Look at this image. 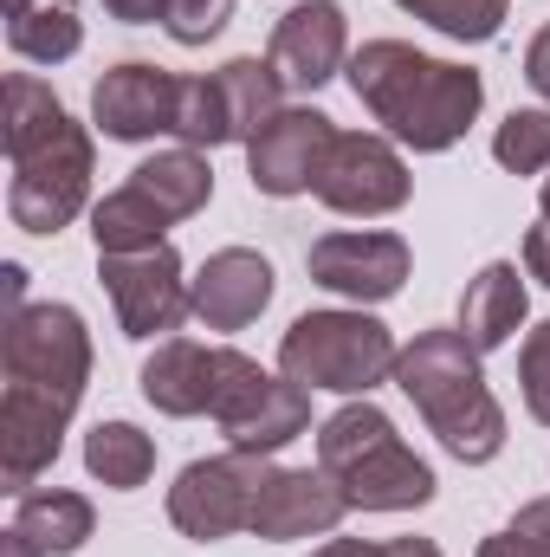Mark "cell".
I'll return each mask as SVG.
<instances>
[{"label": "cell", "instance_id": "obj_21", "mask_svg": "<svg viewBox=\"0 0 550 557\" xmlns=\"http://www.w3.org/2000/svg\"><path fill=\"white\" fill-rule=\"evenodd\" d=\"M13 525H20V532H26L46 557H72L85 539H91V499H78V493H65V486L20 493Z\"/></svg>", "mask_w": 550, "mask_h": 557}, {"label": "cell", "instance_id": "obj_24", "mask_svg": "<svg viewBox=\"0 0 550 557\" xmlns=\"http://www.w3.org/2000/svg\"><path fill=\"white\" fill-rule=\"evenodd\" d=\"M78 39H85V26H78V7H72V0H39V7H26V13H7V46H13L20 59H33V65L72 59Z\"/></svg>", "mask_w": 550, "mask_h": 557}, {"label": "cell", "instance_id": "obj_37", "mask_svg": "<svg viewBox=\"0 0 550 557\" xmlns=\"http://www.w3.org/2000/svg\"><path fill=\"white\" fill-rule=\"evenodd\" d=\"M0 292H7V318L26 311V305H20V292H26V273H20V267H0Z\"/></svg>", "mask_w": 550, "mask_h": 557}, {"label": "cell", "instance_id": "obj_14", "mask_svg": "<svg viewBox=\"0 0 550 557\" xmlns=\"http://www.w3.org/2000/svg\"><path fill=\"white\" fill-rule=\"evenodd\" d=\"M343 512H350V499L324 467H273V480L253 506V539H266V545L324 539V532H337Z\"/></svg>", "mask_w": 550, "mask_h": 557}, {"label": "cell", "instance_id": "obj_7", "mask_svg": "<svg viewBox=\"0 0 550 557\" xmlns=\"http://www.w3.org/2000/svg\"><path fill=\"white\" fill-rule=\"evenodd\" d=\"M266 370L227 344H195V337H162L155 357L142 363V403L162 416H227Z\"/></svg>", "mask_w": 550, "mask_h": 557}, {"label": "cell", "instance_id": "obj_11", "mask_svg": "<svg viewBox=\"0 0 550 557\" xmlns=\"http://www.w3.org/2000/svg\"><path fill=\"white\" fill-rule=\"evenodd\" d=\"M311 278L337 298H357V305H383L402 292L409 278V240L402 234H383V227H363V234H324L311 253H304Z\"/></svg>", "mask_w": 550, "mask_h": 557}, {"label": "cell", "instance_id": "obj_31", "mask_svg": "<svg viewBox=\"0 0 550 557\" xmlns=\"http://www.w3.org/2000/svg\"><path fill=\"white\" fill-rule=\"evenodd\" d=\"M525 78H532V91H538V98H550V26L525 46Z\"/></svg>", "mask_w": 550, "mask_h": 557}, {"label": "cell", "instance_id": "obj_40", "mask_svg": "<svg viewBox=\"0 0 550 557\" xmlns=\"http://www.w3.org/2000/svg\"><path fill=\"white\" fill-rule=\"evenodd\" d=\"M26 7H39V0H7V13H26Z\"/></svg>", "mask_w": 550, "mask_h": 557}, {"label": "cell", "instance_id": "obj_38", "mask_svg": "<svg viewBox=\"0 0 550 557\" xmlns=\"http://www.w3.org/2000/svg\"><path fill=\"white\" fill-rule=\"evenodd\" d=\"M0 557H46V552H39V545H33L20 525H7V539H0Z\"/></svg>", "mask_w": 550, "mask_h": 557}, {"label": "cell", "instance_id": "obj_23", "mask_svg": "<svg viewBox=\"0 0 550 557\" xmlns=\"http://www.w3.org/2000/svg\"><path fill=\"white\" fill-rule=\"evenodd\" d=\"M85 467H91V480H104L117 493H137L155 473V441L142 428H130V421H98L85 434Z\"/></svg>", "mask_w": 550, "mask_h": 557}, {"label": "cell", "instance_id": "obj_12", "mask_svg": "<svg viewBox=\"0 0 550 557\" xmlns=\"http://www.w3.org/2000/svg\"><path fill=\"white\" fill-rule=\"evenodd\" d=\"M175 104H182V78L162 65L124 59L91 85V124L117 143H149L175 137Z\"/></svg>", "mask_w": 550, "mask_h": 557}, {"label": "cell", "instance_id": "obj_22", "mask_svg": "<svg viewBox=\"0 0 550 557\" xmlns=\"http://www.w3.org/2000/svg\"><path fill=\"white\" fill-rule=\"evenodd\" d=\"M214 78H221L227 117H234V143H253L278 111H285V104H278V98H285V78H278L273 59H227Z\"/></svg>", "mask_w": 550, "mask_h": 557}, {"label": "cell", "instance_id": "obj_19", "mask_svg": "<svg viewBox=\"0 0 550 557\" xmlns=\"http://www.w3.org/2000/svg\"><path fill=\"white\" fill-rule=\"evenodd\" d=\"M130 182H137L168 221H188V214H201L214 201V169H208L201 149H162L142 169H130Z\"/></svg>", "mask_w": 550, "mask_h": 557}, {"label": "cell", "instance_id": "obj_2", "mask_svg": "<svg viewBox=\"0 0 550 557\" xmlns=\"http://www.w3.org/2000/svg\"><path fill=\"white\" fill-rule=\"evenodd\" d=\"M7 214L26 234H59L91 201V137L33 72L7 78Z\"/></svg>", "mask_w": 550, "mask_h": 557}, {"label": "cell", "instance_id": "obj_36", "mask_svg": "<svg viewBox=\"0 0 550 557\" xmlns=\"http://www.w3.org/2000/svg\"><path fill=\"white\" fill-rule=\"evenodd\" d=\"M383 557H440V545H434V539H389Z\"/></svg>", "mask_w": 550, "mask_h": 557}, {"label": "cell", "instance_id": "obj_10", "mask_svg": "<svg viewBox=\"0 0 550 557\" xmlns=\"http://www.w3.org/2000/svg\"><path fill=\"white\" fill-rule=\"evenodd\" d=\"M311 195H317L324 208H337V214L376 221V214H396V208L409 201V169H402V156L383 137H370V131H337V143H330V156H324Z\"/></svg>", "mask_w": 550, "mask_h": 557}, {"label": "cell", "instance_id": "obj_6", "mask_svg": "<svg viewBox=\"0 0 550 557\" xmlns=\"http://www.w3.org/2000/svg\"><path fill=\"white\" fill-rule=\"evenodd\" d=\"M396 337L370 311H304L278 337V370L298 389H337V396H370L383 376H396Z\"/></svg>", "mask_w": 550, "mask_h": 557}, {"label": "cell", "instance_id": "obj_5", "mask_svg": "<svg viewBox=\"0 0 550 557\" xmlns=\"http://www.w3.org/2000/svg\"><path fill=\"white\" fill-rule=\"evenodd\" d=\"M317 467L343 486L350 512H414L434 499V467L396 434L370 396L317 428Z\"/></svg>", "mask_w": 550, "mask_h": 557}, {"label": "cell", "instance_id": "obj_18", "mask_svg": "<svg viewBox=\"0 0 550 557\" xmlns=\"http://www.w3.org/2000/svg\"><path fill=\"white\" fill-rule=\"evenodd\" d=\"M518 324H525V278H518L512 260H492L460 298V331L479 350H499V344H512Z\"/></svg>", "mask_w": 550, "mask_h": 557}, {"label": "cell", "instance_id": "obj_15", "mask_svg": "<svg viewBox=\"0 0 550 557\" xmlns=\"http://www.w3.org/2000/svg\"><path fill=\"white\" fill-rule=\"evenodd\" d=\"M343 52H350L343 7L337 0H304L273 26V52L266 59L278 65V78L291 91H317V85H330L343 72Z\"/></svg>", "mask_w": 550, "mask_h": 557}, {"label": "cell", "instance_id": "obj_25", "mask_svg": "<svg viewBox=\"0 0 550 557\" xmlns=\"http://www.w3.org/2000/svg\"><path fill=\"white\" fill-rule=\"evenodd\" d=\"M175 137H182V149H214V143H234V117H227L221 78H182Z\"/></svg>", "mask_w": 550, "mask_h": 557}, {"label": "cell", "instance_id": "obj_39", "mask_svg": "<svg viewBox=\"0 0 550 557\" xmlns=\"http://www.w3.org/2000/svg\"><path fill=\"white\" fill-rule=\"evenodd\" d=\"M538 208H545V221H550V175H545V188H538Z\"/></svg>", "mask_w": 550, "mask_h": 557}, {"label": "cell", "instance_id": "obj_16", "mask_svg": "<svg viewBox=\"0 0 550 557\" xmlns=\"http://www.w3.org/2000/svg\"><path fill=\"white\" fill-rule=\"evenodd\" d=\"M188 305L208 331H247L273 305V267L253 247H221L201 273L188 278Z\"/></svg>", "mask_w": 550, "mask_h": 557}, {"label": "cell", "instance_id": "obj_4", "mask_svg": "<svg viewBox=\"0 0 550 557\" xmlns=\"http://www.w3.org/2000/svg\"><path fill=\"white\" fill-rule=\"evenodd\" d=\"M396 383L453 460L486 467L505 447V409L492 403L486 370H479V344L466 331H421L396 357Z\"/></svg>", "mask_w": 550, "mask_h": 557}, {"label": "cell", "instance_id": "obj_33", "mask_svg": "<svg viewBox=\"0 0 550 557\" xmlns=\"http://www.w3.org/2000/svg\"><path fill=\"white\" fill-rule=\"evenodd\" d=\"M525 273H532V278H545V285H550V221L525 234Z\"/></svg>", "mask_w": 550, "mask_h": 557}, {"label": "cell", "instance_id": "obj_17", "mask_svg": "<svg viewBox=\"0 0 550 557\" xmlns=\"http://www.w3.org/2000/svg\"><path fill=\"white\" fill-rule=\"evenodd\" d=\"M304 428H311V389H298L291 376H260V383L221 416L227 447H247V454H278V447L298 441Z\"/></svg>", "mask_w": 550, "mask_h": 557}, {"label": "cell", "instance_id": "obj_13", "mask_svg": "<svg viewBox=\"0 0 550 557\" xmlns=\"http://www.w3.org/2000/svg\"><path fill=\"white\" fill-rule=\"evenodd\" d=\"M330 143H337V124L324 111H311V104L304 111H278L273 124L247 143V175L273 201L304 195V188H317V169H324Z\"/></svg>", "mask_w": 550, "mask_h": 557}, {"label": "cell", "instance_id": "obj_1", "mask_svg": "<svg viewBox=\"0 0 550 557\" xmlns=\"http://www.w3.org/2000/svg\"><path fill=\"white\" fill-rule=\"evenodd\" d=\"M0 480L7 493H33V480L59 460L65 421L91 383V331L72 305H26L0 337Z\"/></svg>", "mask_w": 550, "mask_h": 557}, {"label": "cell", "instance_id": "obj_3", "mask_svg": "<svg viewBox=\"0 0 550 557\" xmlns=\"http://www.w3.org/2000/svg\"><path fill=\"white\" fill-rule=\"evenodd\" d=\"M350 91H357V104L389 137L421 149V156L453 149V143L466 137V124L479 117V104H486L479 72L427 59V52L402 46V39H370L350 59Z\"/></svg>", "mask_w": 550, "mask_h": 557}, {"label": "cell", "instance_id": "obj_35", "mask_svg": "<svg viewBox=\"0 0 550 557\" xmlns=\"http://www.w3.org/2000/svg\"><path fill=\"white\" fill-rule=\"evenodd\" d=\"M317 557H383V545H370V539H330Z\"/></svg>", "mask_w": 550, "mask_h": 557}, {"label": "cell", "instance_id": "obj_20", "mask_svg": "<svg viewBox=\"0 0 550 557\" xmlns=\"http://www.w3.org/2000/svg\"><path fill=\"white\" fill-rule=\"evenodd\" d=\"M168 227H175V221L142 195L137 182L111 188V195L91 208V240H98V253H149V247H162Z\"/></svg>", "mask_w": 550, "mask_h": 557}, {"label": "cell", "instance_id": "obj_8", "mask_svg": "<svg viewBox=\"0 0 550 557\" xmlns=\"http://www.w3.org/2000/svg\"><path fill=\"white\" fill-rule=\"evenodd\" d=\"M273 480V460L266 454H214V460H188L168 486V519L182 539L195 545H214V539H234V532H253V506Z\"/></svg>", "mask_w": 550, "mask_h": 557}, {"label": "cell", "instance_id": "obj_9", "mask_svg": "<svg viewBox=\"0 0 550 557\" xmlns=\"http://www.w3.org/2000/svg\"><path fill=\"white\" fill-rule=\"evenodd\" d=\"M98 278H104V292H111V305H117L124 337H137V344L175 331L182 318H195L188 278H182V260H175L168 240L149 247V253H98Z\"/></svg>", "mask_w": 550, "mask_h": 557}, {"label": "cell", "instance_id": "obj_27", "mask_svg": "<svg viewBox=\"0 0 550 557\" xmlns=\"http://www.w3.org/2000/svg\"><path fill=\"white\" fill-rule=\"evenodd\" d=\"M492 156L512 175H545L550 169V111H512L492 137Z\"/></svg>", "mask_w": 550, "mask_h": 557}, {"label": "cell", "instance_id": "obj_28", "mask_svg": "<svg viewBox=\"0 0 550 557\" xmlns=\"http://www.w3.org/2000/svg\"><path fill=\"white\" fill-rule=\"evenodd\" d=\"M227 20H234V0H168V13H162L175 46H208Z\"/></svg>", "mask_w": 550, "mask_h": 557}, {"label": "cell", "instance_id": "obj_34", "mask_svg": "<svg viewBox=\"0 0 550 557\" xmlns=\"http://www.w3.org/2000/svg\"><path fill=\"white\" fill-rule=\"evenodd\" d=\"M479 557H532V552H525V545H518V532L505 525V532H492V539L479 545Z\"/></svg>", "mask_w": 550, "mask_h": 557}, {"label": "cell", "instance_id": "obj_29", "mask_svg": "<svg viewBox=\"0 0 550 557\" xmlns=\"http://www.w3.org/2000/svg\"><path fill=\"white\" fill-rule=\"evenodd\" d=\"M518 383H525V409L550 428V318L532 324V337L518 350Z\"/></svg>", "mask_w": 550, "mask_h": 557}, {"label": "cell", "instance_id": "obj_30", "mask_svg": "<svg viewBox=\"0 0 550 557\" xmlns=\"http://www.w3.org/2000/svg\"><path fill=\"white\" fill-rule=\"evenodd\" d=\"M512 532H518V545H525L532 557H550V499H532V506H518Z\"/></svg>", "mask_w": 550, "mask_h": 557}, {"label": "cell", "instance_id": "obj_26", "mask_svg": "<svg viewBox=\"0 0 550 557\" xmlns=\"http://www.w3.org/2000/svg\"><path fill=\"white\" fill-rule=\"evenodd\" d=\"M402 13L427 20L434 33H447L460 46H479L505 26V0H402Z\"/></svg>", "mask_w": 550, "mask_h": 557}, {"label": "cell", "instance_id": "obj_32", "mask_svg": "<svg viewBox=\"0 0 550 557\" xmlns=\"http://www.w3.org/2000/svg\"><path fill=\"white\" fill-rule=\"evenodd\" d=\"M104 13H111V20H124V26H149V20H162V13H168V0H104Z\"/></svg>", "mask_w": 550, "mask_h": 557}]
</instances>
